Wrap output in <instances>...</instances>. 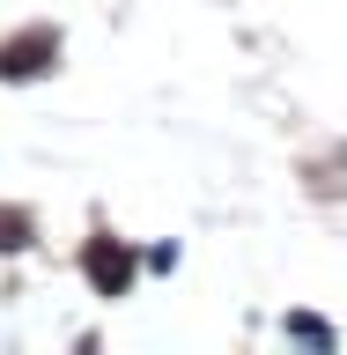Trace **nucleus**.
I'll list each match as a JSON object with an SVG mask.
<instances>
[{
	"instance_id": "f257e3e1",
	"label": "nucleus",
	"mask_w": 347,
	"mask_h": 355,
	"mask_svg": "<svg viewBox=\"0 0 347 355\" xmlns=\"http://www.w3.org/2000/svg\"><path fill=\"white\" fill-rule=\"evenodd\" d=\"M288 333H296V340H310V348H332V333L318 326V318H288Z\"/></svg>"
}]
</instances>
